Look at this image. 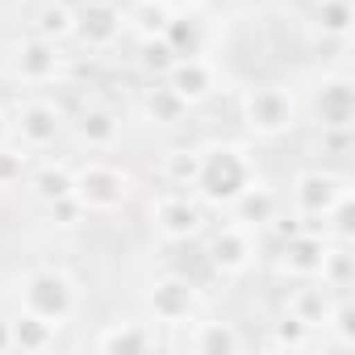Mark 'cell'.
I'll list each match as a JSON object with an SVG mask.
<instances>
[{
    "label": "cell",
    "mask_w": 355,
    "mask_h": 355,
    "mask_svg": "<svg viewBox=\"0 0 355 355\" xmlns=\"http://www.w3.org/2000/svg\"><path fill=\"white\" fill-rule=\"evenodd\" d=\"M259 180L255 171V159L243 150V146H209L201 150V167H197V180H193V193L201 205H214V209H230L251 184Z\"/></svg>",
    "instance_id": "cell-1"
},
{
    "label": "cell",
    "mask_w": 355,
    "mask_h": 355,
    "mask_svg": "<svg viewBox=\"0 0 355 355\" xmlns=\"http://www.w3.org/2000/svg\"><path fill=\"white\" fill-rule=\"evenodd\" d=\"M17 301H21V313H34L42 322H51L55 330L76 313V284L67 272L59 268H34L21 276V288H17Z\"/></svg>",
    "instance_id": "cell-2"
},
{
    "label": "cell",
    "mask_w": 355,
    "mask_h": 355,
    "mask_svg": "<svg viewBox=\"0 0 355 355\" xmlns=\"http://www.w3.org/2000/svg\"><path fill=\"white\" fill-rule=\"evenodd\" d=\"M239 113L255 138H280L297 125V96L284 84H255L243 92Z\"/></svg>",
    "instance_id": "cell-3"
},
{
    "label": "cell",
    "mask_w": 355,
    "mask_h": 355,
    "mask_svg": "<svg viewBox=\"0 0 355 355\" xmlns=\"http://www.w3.org/2000/svg\"><path fill=\"white\" fill-rule=\"evenodd\" d=\"M130 193H134L130 171H121L113 163L92 159V163L76 167V189H71V197L80 201L84 214H113V209H121L130 201Z\"/></svg>",
    "instance_id": "cell-4"
},
{
    "label": "cell",
    "mask_w": 355,
    "mask_h": 355,
    "mask_svg": "<svg viewBox=\"0 0 355 355\" xmlns=\"http://www.w3.org/2000/svg\"><path fill=\"white\" fill-rule=\"evenodd\" d=\"M351 197V180L347 175H334V171H322V167H309V171H297V180L288 189V201H293V218H301V226H322V218L343 201Z\"/></svg>",
    "instance_id": "cell-5"
},
{
    "label": "cell",
    "mask_w": 355,
    "mask_h": 355,
    "mask_svg": "<svg viewBox=\"0 0 355 355\" xmlns=\"http://www.w3.org/2000/svg\"><path fill=\"white\" fill-rule=\"evenodd\" d=\"M150 226L159 230V239L167 243H189L201 234L205 226V205L197 201L193 189H163L155 201H150Z\"/></svg>",
    "instance_id": "cell-6"
},
{
    "label": "cell",
    "mask_w": 355,
    "mask_h": 355,
    "mask_svg": "<svg viewBox=\"0 0 355 355\" xmlns=\"http://www.w3.org/2000/svg\"><path fill=\"white\" fill-rule=\"evenodd\" d=\"M121 34H125V9L113 5V0H84L71 13V38L92 55L113 51L121 42Z\"/></svg>",
    "instance_id": "cell-7"
},
{
    "label": "cell",
    "mask_w": 355,
    "mask_h": 355,
    "mask_svg": "<svg viewBox=\"0 0 355 355\" xmlns=\"http://www.w3.org/2000/svg\"><path fill=\"white\" fill-rule=\"evenodd\" d=\"M146 305H150V318H155L159 326L184 330V326L197 318V309H201V293H197V284H193L189 276H175V272H167V276L150 280Z\"/></svg>",
    "instance_id": "cell-8"
},
{
    "label": "cell",
    "mask_w": 355,
    "mask_h": 355,
    "mask_svg": "<svg viewBox=\"0 0 355 355\" xmlns=\"http://www.w3.org/2000/svg\"><path fill=\"white\" fill-rule=\"evenodd\" d=\"M330 239L313 226H297L288 234H280V251H276V272L288 280H318L322 272V255H326Z\"/></svg>",
    "instance_id": "cell-9"
},
{
    "label": "cell",
    "mask_w": 355,
    "mask_h": 355,
    "mask_svg": "<svg viewBox=\"0 0 355 355\" xmlns=\"http://www.w3.org/2000/svg\"><path fill=\"white\" fill-rule=\"evenodd\" d=\"M255 230H247V226H239V222H226L214 239H209V263H214V272L218 276H226V280H239V276H247L251 268H255Z\"/></svg>",
    "instance_id": "cell-10"
},
{
    "label": "cell",
    "mask_w": 355,
    "mask_h": 355,
    "mask_svg": "<svg viewBox=\"0 0 355 355\" xmlns=\"http://www.w3.org/2000/svg\"><path fill=\"white\" fill-rule=\"evenodd\" d=\"M313 121L326 134H347L355 121V84L351 76H326L313 88Z\"/></svg>",
    "instance_id": "cell-11"
},
{
    "label": "cell",
    "mask_w": 355,
    "mask_h": 355,
    "mask_svg": "<svg viewBox=\"0 0 355 355\" xmlns=\"http://www.w3.org/2000/svg\"><path fill=\"white\" fill-rule=\"evenodd\" d=\"M63 71H67V55L59 51V42H51L42 34L26 38L17 46V55H13V76L21 84H38L42 88V84H55Z\"/></svg>",
    "instance_id": "cell-12"
},
{
    "label": "cell",
    "mask_w": 355,
    "mask_h": 355,
    "mask_svg": "<svg viewBox=\"0 0 355 355\" xmlns=\"http://www.w3.org/2000/svg\"><path fill=\"white\" fill-rule=\"evenodd\" d=\"M9 130L17 134V142H21L26 150H46V146H55L59 134H63V113H59V105H51V101H26V105H17Z\"/></svg>",
    "instance_id": "cell-13"
},
{
    "label": "cell",
    "mask_w": 355,
    "mask_h": 355,
    "mask_svg": "<svg viewBox=\"0 0 355 355\" xmlns=\"http://www.w3.org/2000/svg\"><path fill=\"white\" fill-rule=\"evenodd\" d=\"M334 305H338V293L334 288H326L322 280H297V288L288 293V305H284V313L288 318H297L305 330H326V322H330V313H334Z\"/></svg>",
    "instance_id": "cell-14"
},
{
    "label": "cell",
    "mask_w": 355,
    "mask_h": 355,
    "mask_svg": "<svg viewBox=\"0 0 355 355\" xmlns=\"http://www.w3.org/2000/svg\"><path fill=\"white\" fill-rule=\"evenodd\" d=\"M163 84H171L189 105H197V101L214 96V88H218V71H214V63L201 59V55H180V59L167 67Z\"/></svg>",
    "instance_id": "cell-15"
},
{
    "label": "cell",
    "mask_w": 355,
    "mask_h": 355,
    "mask_svg": "<svg viewBox=\"0 0 355 355\" xmlns=\"http://www.w3.org/2000/svg\"><path fill=\"white\" fill-rule=\"evenodd\" d=\"M189 109H193V105L175 92L171 84H163V80H155L150 88H142V96H138V113H142V121L155 125V130L180 125V121L189 117Z\"/></svg>",
    "instance_id": "cell-16"
},
{
    "label": "cell",
    "mask_w": 355,
    "mask_h": 355,
    "mask_svg": "<svg viewBox=\"0 0 355 355\" xmlns=\"http://www.w3.org/2000/svg\"><path fill=\"white\" fill-rule=\"evenodd\" d=\"M76 138L88 150H113L121 142V113L109 109V105H88L76 117Z\"/></svg>",
    "instance_id": "cell-17"
},
{
    "label": "cell",
    "mask_w": 355,
    "mask_h": 355,
    "mask_svg": "<svg viewBox=\"0 0 355 355\" xmlns=\"http://www.w3.org/2000/svg\"><path fill=\"white\" fill-rule=\"evenodd\" d=\"M184 330H189L184 347L197 351V355H234V351H243V334L230 322H201V318H193Z\"/></svg>",
    "instance_id": "cell-18"
},
{
    "label": "cell",
    "mask_w": 355,
    "mask_h": 355,
    "mask_svg": "<svg viewBox=\"0 0 355 355\" xmlns=\"http://www.w3.org/2000/svg\"><path fill=\"white\" fill-rule=\"evenodd\" d=\"M276 214H280V197H276L272 189H263L259 180H255L234 205H230V222H239V226H247V230H263V226H272Z\"/></svg>",
    "instance_id": "cell-19"
},
{
    "label": "cell",
    "mask_w": 355,
    "mask_h": 355,
    "mask_svg": "<svg viewBox=\"0 0 355 355\" xmlns=\"http://www.w3.org/2000/svg\"><path fill=\"white\" fill-rule=\"evenodd\" d=\"M30 193L42 201V205H55V201H67L71 197V189H76V167H67V163H42V167H34L30 171Z\"/></svg>",
    "instance_id": "cell-20"
},
{
    "label": "cell",
    "mask_w": 355,
    "mask_h": 355,
    "mask_svg": "<svg viewBox=\"0 0 355 355\" xmlns=\"http://www.w3.org/2000/svg\"><path fill=\"white\" fill-rule=\"evenodd\" d=\"M159 338L146 322H117L96 338V351H121V355H138V351H155Z\"/></svg>",
    "instance_id": "cell-21"
},
{
    "label": "cell",
    "mask_w": 355,
    "mask_h": 355,
    "mask_svg": "<svg viewBox=\"0 0 355 355\" xmlns=\"http://www.w3.org/2000/svg\"><path fill=\"white\" fill-rule=\"evenodd\" d=\"M318 280H322L326 288H334L338 297L351 293V284H355V255H351V243H330V247H326Z\"/></svg>",
    "instance_id": "cell-22"
},
{
    "label": "cell",
    "mask_w": 355,
    "mask_h": 355,
    "mask_svg": "<svg viewBox=\"0 0 355 355\" xmlns=\"http://www.w3.org/2000/svg\"><path fill=\"white\" fill-rule=\"evenodd\" d=\"M171 21V5L167 0H138L134 9H125V30H134L138 38H159Z\"/></svg>",
    "instance_id": "cell-23"
},
{
    "label": "cell",
    "mask_w": 355,
    "mask_h": 355,
    "mask_svg": "<svg viewBox=\"0 0 355 355\" xmlns=\"http://www.w3.org/2000/svg\"><path fill=\"white\" fill-rule=\"evenodd\" d=\"M197 167H201V150L171 146V150H163L159 175H163V184H171V189H193V180H197Z\"/></svg>",
    "instance_id": "cell-24"
},
{
    "label": "cell",
    "mask_w": 355,
    "mask_h": 355,
    "mask_svg": "<svg viewBox=\"0 0 355 355\" xmlns=\"http://www.w3.org/2000/svg\"><path fill=\"white\" fill-rule=\"evenodd\" d=\"M9 334H13V351H46V347H55V326L34 318V313H17L9 322Z\"/></svg>",
    "instance_id": "cell-25"
},
{
    "label": "cell",
    "mask_w": 355,
    "mask_h": 355,
    "mask_svg": "<svg viewBox=\"0 0 355 355\" xmlns=\"http://www.w3.org/2000/svg\"><path fill=\"white\" fill-rule=\"evenodd\" d=\"M351 21H355V9L351 0H313V26L326 34V38H347L351 34Z\"/></svg>",
    "instance_id": "cell-26"
},
{
    "label": "cell",
    "mask_w": 355,
    "mask_h": 355,
    "mask_svg": "<svg viewBox=\"0 0 355 355\" xmlns=\"http://www.w3.org/2000/svg\"><path fill=\"white\" fill-rule=\"evenodd\" d=\"M167 46H171V55L180 59V55H201V42H205V34H201V21H189V17H175L171 13V21H167V30L159 34Z\"/></svg>",
    "instance_id": "cell-27"
},
{
    "label": "cell",
    "mask_w": 355,
    "mask_h": 355,
    "mask_svg": "<svg viewBox=\"0 0 355 355\" xmlns=\"http://www.w3.org/2000/svg\"><path fill=\"white\" fill-rule=\"evenodd\" d=\"M26 163H30V150L26 146H0V189H17L21 175H26Z\"/></svg>",
    "instance_id": "cell-28"
},
{
    "label": "cell",
    "mask_w": 355,
    "mask_h": 355,
    "mask_svg": "<svg viewBox=\"0 0 355 355\" xmlns=\"http://www.w3.org/2000/svg\"><path fill=\"white\" fill-rule=\"evenodd\" d=\"M138 63H142V71H150L155 80H163L167 67L175 63V55H171V46H167L163 38H142V55H138Z\"/></svg>",
    "instance_id": "cell-29"
},
{
    "label": "cell",
    "mask_w": 355,
    "mask_h": 355,
    "mask_svg": "<svg viewBox=\"0 0 355 355\" xmlns=\"http://www.w3.org/2000/svg\"><path fill=\"white\" fill-rule=\"evenodd\" d=\"M38 34L51 38V42L71 38V9H59V5H51V0H46V9L38 13Z\"/></svg>",
    "instance_id": "cell-30"
},
{
    "label": "cell",
    "mask_w": 355,
    "mask_h": 355,
    "mask_svg": "<svg viewBox=\"0 0 355 355\" xmlns=\"http://www.w3.org/2000/svg\"><path fill=\"white\" fill-rule=\"evenodd\" d=\"M309 338H313V330H305V326H301L297 318H288V313L276 322V334H272V343H276V347H288V351L309 347Z\"/></svg>",
    "instance_id": "cell-31"
},
{
    "label": "cell",
    "mask_w": 355,
    "mask_h": 355,
    "mask_svg": "<svg viewBox=\"0 0 355 355\" xmlns=\"http://www.w3.org/2000/svg\"><path fill=\"white\" fill-rule=\"evenodd\" d=\"M13 351V334H9V322H0V355Z\"/></svg>",
    "instance_id": "cell-32"
},
{
    "label": "cell",
    "mask_w": 355,
    "mask_h": 355,
    "mask_svg": "<svg viewBox=\"0 0 355 355\" xmlns=\"http://www.w3.org/2000/svg\"><path fill=\"white\" fill-rule=\"evenodd\" d=\"M51 5H59V9H71V13H76V9L84 5V0H51Z\"/></svg>",
    "instance_id": "cell-33"
},
{
    "label": "cell",
    "mask_w": 355,
    "mask_h": 355,
    "mask_svg": "<svg viewBox=\"0 0 355 355\" xmlns=\"http://www.w3.org/2000/svg\"><path fill=\"white\" fill-rule=\"evenodd\" d=\"M9 134H13V130H9V121H5V113H0V146H5V142H9Z\"/></svg>",
    "instance_id": "cell-34"
},
{
    "label": "cell",
    "mask_w": 355,
    "mask_h": 355,
    "mask_svg": "<svg viewBox=\"0 0 355 355\" xmlns=\"http://www.w3.org/2000/svg\"><path fill=\"white\" fill-rule=\"evenodd\" d=\"M167 5H171V0H167Z\"/></svg>",
    "instance_id": "cell-35"
}]
</instances>
